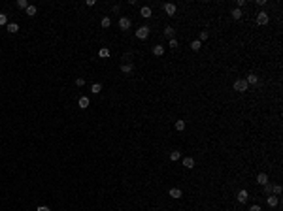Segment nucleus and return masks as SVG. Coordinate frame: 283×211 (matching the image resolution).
Here are the masks:
<instances>
[{"instance_id":"obj_31","label":"nucleus","mask_w":283,"mask_h":211,"mask_svg":"<svg viewBox=\"0 0 283 211\" xmlns=\"http://www.w3.org/2000/svg\"><path fill=\"white\" fill-rule=\"evenodd\" d=\"M168 45L172 47V49H176V47H178V40H176V38H172V40H170V44H168Z\"/></svg>"},{"instance_id":"obj_7","label":"nucleus","mask_w":283,"mask_h":211,"mask_svg":"<svg viewBox=\"0 0 283 211\" xmlns=\"http://www.w3.org/2000/svg\"><path fill=\"white\" fill-rule=\"evenodd\" d=\"M176 10H178V8H176V4H164V11L168 13L170 17L176 15Z\"/></svg>"},{"instance_id":"obj_9","label":"nucleus","mask_w":283,"mask_h":211,"mask_svg":"<svg viewBox=\"0 0 283 211\" xmlns=\"http://www.w3.org/2000/svg\"><path fill=\"white\" fill-rule=\"evenodd\" d=\"M266 203H268L270 207H275V206L279 203V198H278V196H268V198H266Z\"/></svg>"},{"instance_id":"obj_5","label":"nucleus","mask_w":283,"mask_h":211,"mask_svg":"<svg viewBox=\"0 0 283 211\" xmlns=\"http://www.w3.org/2000/svg\"><path fill=\"white\" fill-rule=\"evenodd\" d=\"M245 81H247V85H257V83H259V75L257 74H247Z\"/></svg>"},{"instance_id":"obj_32","label":"nucleus","mask_w":283,"mask_h":211,"mask_svg":"<svg viewBox=\"0 0 283 211\" xmlns=\"http://www.w3.org/2000/svg\"><path fill=\"white\" fill-rule=\"evenodd\" d=\"M249 211H263V209H260L259 203H255V206H251V207H249Z\"/></svg>"},{"instance_id":"obj_24","label":"nucleus","mask_w":283,"mask_h":211,"mask_svg":"<svg viewBox=\"0 0 283 211\" xmlns=\"http://www.w3.org/2000/svg\"><path fill=\"white\" fill-rule=\"evenodd\" d=\"M17 8L26 10V8H28V2H26V0H17Z\"/></svg>"},{"instance_id":"obj_23","label":"nucleus","mask_w":283,"mask_h":211,"mask_svg":"<svg viewBox=\"0 0 283 211\" xmlns=\"http://www.w3.org/2000/svg\"><path fill=\"white\" fill-rule=\"evenodd\" d=\"M176 130H179V132L185 130V121H181V119H179V121H176Z\"/></svg>"},{"instance_id":"obj_12","label":"nucleus","mask_w":283,"mask_h":211,"mask_svg":"<svg viewBox=\"0 0 283 211\" xmlns=\"http://www.w3.org/2000/svg\"><path fill=\"white\" fill-rule=\"evenodd\" d=\"M168 194L172 196V198H176V200L183 196V194H181V188H170V192H168Z\"/></svg>"},{"instance_id":"obj_13","label":"nucleus","mask_w":283,"mask_h":211,"mask_svg":"<svg viewBox=\"0 0 283 211\" xmlns=\"http://www.w3.org/2000/svg\"><path fill=\"white\" fill-rule=\"evenodd\" d=\"M162 53H164V45H155L153 47V55L155 57H160Z\"/></svg>"},{"instance_id":"obj_18","label":"nucleus","mask_w":283,"mask_h":211,"mask_svg":"<svg viewBox=\"0 0 283 211\" xmlns=\"http://www.w3.org/2000/svg\"><path fill=\"white\" fill-rule=\"evenodd\" d=\"M121 72L130 74V72H132V64H130V62H125V64H121Z\"/></svg>"},{"instance_id":"obj_15","label":"nucleus","mask_w":283,"mask_h":211,"mask_svg":"<svg viewBox=\"0 0 283 211\" xmlns=\"http://www.w3.org/2000/svg\"><path fill=\"white\" fill-rule=\"evenodd\" d=\"M25 11H26V15H28V17H34L38 10H36V6H30V4H28V8H26Z\"/></svg>"},{"instance_id":"obj_28","label":"nucleus","mask_w":283,"mask_h":211,"mask_svg":"<svg viewBox=\"0 0 283 211\" xmlns=\"http://www.w3.org/2000/svg\"><path fill=\"white\" fill-rule=\"evenodd\" d=\"M281 191H283L281 185H274V187H272V192H274V194H281Z\"/></svg>"},{"instance_id":"obj_11","label":"nucleus","mask_w":283,"mask_h":211,"mask_svg":"<svg viewBox=\"0 0 283 211\" xmlns=\"http://www.w3.org/2000/svg\"><path fill=\"white\" fill-rule=\"evenodd\" d=\"M257 183L259 185H266L268 183V175L266 173H257Z\"/></svg>"},{"instance_id":"obj_10","label":"nucleus","mask_w":283,"mask_h":211,"mask_svg":"<svg viewBox=\"0 0 283 211\" xmlns=\"http://www.w3.org/2000/svg\"><path fill=\"white\" fill-rule=\"evenodd\" d=\"M77 106H79L81 109H87V108H89V98H87V96H81L79 102H77Z\"/></svg>"},{"instance_id":"obj_20","label":"nucleus","mask_w":283,"mask_h":211,"mask_svg":"<svg viewBox=\"0 0 283 211\" xmlns=\"http://www.w3.org/2000/svg\"><path fill=\"white\" fill-rule=\"evenodd\" d=\"M230 15H232V19H236V21H238V19H242V10H240V8L232 10V13H230Z\"/></svg>"},{"instance_id":"obj_25","label":"nucleus","mask_w":283,"mask_h":211,"mask_svg":"<svg viewBox=\"0 0 283 211\" xmlns=\"http://www.w3.org/2000/svg\"><path fill=\"white\" fill-rule=\"evenodd\" d=\"M170 158H172V160H179L181 158V153L179 151H172V153H170Z\"/></svg>"},{"instance_id":"obj_21","label":"nucleus","mask_w":283,"mask_h":211,"mask_svg":"<svg viewBox=\"0 0 283 211\" xmlns=\"http://www.w3.org/2000/svg\"><path fill=\"white\" fill-rule=\"evenodd\" d=\"M98 55H100L102 59H108V57H110V49H108V47H102L100 51H98Z\"/></svg>"},{"instance_id":"obj_17","label":"nucleus","mask_w":283,"mask_h":211,"mask_svg":"<svg viewBox=\"0 0 283 211\" xmlns=\"http://www.w3.org/2000/svg\"><path fill=\"white\" fill-rule=\"evenodd\" d=\"M140 13H142V17H151V8L149 6H144V8L140 10Z\"/></svg>"},{"instance_id":"obj_1","label":"nucleus","mask_w":283,"mask_h":211,"mask_svg":"<svg viewBox=\"0 0 283 211\" xmlns=\"http://www.w3.org/2000/svg\"><path fill=\"white\" fill-rule=\"evenodd\" d=\"M232 87H234V90H238V93H245L249 85H247V81H245V79H236Z\"/></svg>"},{"instance_id":"obj_6","label":"nucleus","mask_w":283,"mask_h":211,"mask_svg":"<svg viewBox=\"0 0 283 211\" xmlns=\"http://www.w3.org/2000/svg\"><path fill=\"white\" fill-rule=\"evenodd\" d=\"M183 166H185L187 170H193V168H194V158H193V157L183 158Z\"/></svg>"},{"instance_id":"obj_3","label":"nucleus","mask_w":283,"mask_h":211,"mask_svg":"<svg viewBox=\"0 0 283 211\" xmlns=\"http://www.w3.org/2000/svg\"><path fill=\"white\" fill-rule=\"evenodd\" d=\"M268 21H270V17H268L266 11H259L257 13V25H268Z\"/></svg>"},{"instance_id":"obj_19","label":"nucleus","mask_w":283,"mask_h":211,"mask_svg":"<svg viewBox=\"0 0 283 211\" xmlns=\"http://www.w3.org/2000/svg\"><path fill=\"white\" fill-rule=\"evenodd\" d=\"M200 47H202V41H200V40H194V41H191V49H193V51H198Z\"/></svg>"},{"instance_id":"obj_30","label":"nucleus","mask_w":283,"mask_h":211,"mask_svg":"<svg viewBox=\"0 0 283 211\" xmlns=\"http://www.w3.org/2000/svg\"><path fill=\"white\" fill-rule=\"evenodd\" d=\"M83 85H85V79L83 77H77L76 79V87H83Z\"/></svg>"},{"instance_id":"obj_14","label":"nucleus","mask_w":283,"mask_h":211,"mask_svg":"<svg viewBox=\"0 0 283 211\" xmlns=\"http://www.w3.org/2000/svg\"><path fill=\"white\" fill-rule=\"evenodd\" d=\"M164 36H166V38H170V40H172V38L176 36V30L172 29V26H166V29H164Z\"/></svg>"},{"instance_id":"obj_33","label":"nucleus","mask_w":283,"mask_h":211,"mask_svg":"<svg viewBox=\"0 0 283 211\" xmlns=\"http://www.w3.org/2000/svg\"><path fill=\"white\" fill-rule=\"evenodd\" d=\"M208 36H210V34H208L206 30H202V32H200V40H208Z\"/></svg>"},{"instance_id":"obj_2","label":"nucleus","mask_w":283,"mask_h":211,"mask_svg":"<svg viewBox=\"0 0 283 211\" xmlns=\"http://www.w3.org/2000/svg\"><path fill=\"white\" fill-rule=\"evenodd\" d=\"M147 36H149V26L144 25V26H140V29L136 30V38L138 40H145Z\"/></svg>"},{"instance_id":"obj_16","label":"nucleus","mask_w":283,"mask_h":211,"mask_svg":"<svg viewBox=\"0 0 283 211\" xmlns=\"http://www.w3.org/2000/svg\"><path fill=\"white\" fill-rule=\"evenodd\" d=\"M6 29H8V32L15 34V32L19 30V26H17V23H8V25H6Z\"/></svg>"},{"instance_id":"obj_26","label":"nucleus","mask_w":283,"mask_h":211,"mask_svg":"<svg viewBox=\"0 0 283 211\" xmlns=\"http://www.w3.org/2000/svg\"><path fill=\"white\" fill-rule=\"evenodd\" d=\"M263 187H264V194H272V187H274V185H272L270 181H268L266 185H263Z\"/></svg>"},{"instance_id":"obj_27","label":"nucleus","mask_w":283,"mask_h":211,"mask_svg":"<svg viewBox=\"0 0 283 211\" xmlns=\"http://www.w3.org/2000/svg\"><path fill=\"white\" fill-rule=\"evenodd\" d=\"M100 25L104 26V29H108V26L111 25V19H110V17H104V19H102V23H100Z\"/></svg>"},{"instance_id":"obj_22","label":"nucleus","mask_w":283,"mask_h":211,"mask_svg":"<svg viewBox=\"0 0 283 211\" xmlns=\"http://www.w3.org/2000/svg\"><path fill=\"white\" fill-rule=\"evenodd\" d=\"M100 90H102V85H100V83H95V85L91 87V93H93V94H98Z\"/></svg>"},{"instance_id":"obj_34","label":"nucleus","mask_w":283,"mask_h":211,"mask_svg":"<svg viewBox=\"0 0 283 211\" xmlns=\"http://www.w3.org/2000/svg\"><path fill=\"white\" fill-rule=\"evenodd\" d=\"M36 211H49V207H47V206H40Z\"/></svg>"},{"instance_id":"obj_29","label":"nucleus","mask_w":283,"mask_h":211,"mask_svg":"<svg viewBox=\"0 0 283 211\" xmlns=\"http://www.w3.org/2000/svg\"><path fill=\"white\" fill-rule=\"evenodd\" d=\"M2 25H8V17H6L4 13H0V26Z\"/></svg>"},{"instance_id":"obj_4","label":"nucleus","mask_w":283,"mask_h":211,"mask_svg":"<svg viewBox=\"0 0 283 211\" xmlns=\"http://www.w3.org/2000/svg\"><path fill=\"white\" fill-rule=\"evenodd\" d=\"M119 29L121 30H129L130 29V19L129 17H121L119 19Z\"/></svg>"},{"instance_id":"obj_8","label":"nucleus","mask_w":283,"mask_h":211,"mask_svg":"<svg viewBox=\"0 0 283 211\" xmlns=\"http://www.w3.org/2000/svg\"><path fill=\"white\" fill-rule=\"evenodd\" d=\"M247 200H249V194H247V191H240V192H238V202H240V203H245Z\"/></svg>"}]
</instances>
